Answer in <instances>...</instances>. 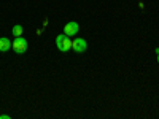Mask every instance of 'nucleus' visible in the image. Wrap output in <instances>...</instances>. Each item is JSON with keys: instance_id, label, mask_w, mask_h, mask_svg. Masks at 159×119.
Listing matches in <instances>:
<instances>
[{"instance_id": "nucleus-2", "label": "nucleus", "mask_w": 159, "mask_h": 119, "mask_svg": "<svg viewBox=\"0 0 159 119\" xmlns=\"http://www.w3.org/2000/svg\"><path fill=\"white\" fill-rule=\"evenodd\" d=\"M56 46L61 52H67L72 49V42H70V37H67L65 33H61L56 37Z\"/></svg>"}, {"instance_id": "nucleus-6", "label": "nucleus", "mask_w": 159, "mask_h": 119, "mask_svg": "<svg viewBox=\"0 0 159 119\" xmlns=\"http://www.w3.org/2000/svg\"><path fill=\"white\" fill-rule=\"evenodd\" d=\"M22 32H24V29H22V25H21V24H16V25H13V29H11V33L15 35V37H22Z\"/></svg>"}, {"instance_id": "nucleus-9", "label": "nucleus", "mask_w": 159, "mask_h": 119, "mask_svg": "<svg viewBox=\"0 0 159 119\" xmlns=\"http://www.w3.org/2000/svg\"><path fill=\"white\" fill-rule=\"evenodd\" d=\"M157 64H159V54H157Z\"/></svg>"}, {"instance_id": "nucleus-5", "label": "nucleus", "mask_w": 159, "mask_h": 119, "mask_svg": "<svg viewBox=\"0 0 159 119\" xmlns=\"http://www.w3.org/2000/svg\"><path fill=\"white\" fill-rule=\"evenodd\" d=\"M11 43L13 42H10L7 37H2L0 38V52H7L8 49H11Z\"/></svg>"}, {"instance_id": "nucleus-7", "label": "nucleus", "mask_w": 159, "mask_h": 119, "mask_svg": "<svg viewBox=\"0 0 159 119\" xmlns=\"http://www.w3.org/2000/svg\"><path fill=\"white\" fill-rule=\"evenodd\" d=\"M0 119H10L8 114H0Z\"/></svg>"}, {"instance_id": "nucleus-3", "label": "nucleus", "mask_w": 159, "mask_h": 119, "mask_svg": "<svg viewBox=\"0 0 159 119\" xmlns=\"http://www.w3.org/2000/svg\"><path fill=\"white\" fill-rule=\"evenodd\" d=\"M72 49L76 52V54H80V52H84L88 49V42L84 38H76L72 42Z\"/></svg>"}, {"instance_id": "nucleus-1", "label": "nucleus", "mask_w": 159, "mask_h": 119, "mask_svg": "<svg viewBox=\"0 0 159 119\" xmlns=\"http://www.w3.org/2000/svg\"><path fill=\"white\" fill-rule=\"evenodd\" d=\"M11 48L15 49L16 54H25L27 48H29V43L24 37H15V42L11 43Z\"/></svg>"}, {"instance_id": "nucleus-8", "label": "nucleus", "mask_w": 159, "mask_h": 119, "mask_svg": "<svg viewBox=\"0 0 159 119\" xmlns=\"http://www.w3.org/2000/svg\"><path fill=\"white\" fill-rule=\"evenodd\" d=\"M156 54H159V46L156 48Z\"/></svg>"}, {"instance_id": "nucleus-4", "label": "nucleus", "mask_w": 159, "mask_h": 119, "mask_svg": "<svg viewBox=\"0 0 159 119\" xmlns=\"http://www.w3.org/2000/svg\"><path fill=\"white\" fill-rule=\"evenodd\" d=\"M78 30H80V25L75 21H70V22H67L64 25V33L67 37H75L78 33Z\"/></svg>"}]
</instances>
